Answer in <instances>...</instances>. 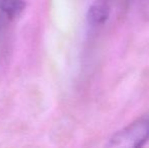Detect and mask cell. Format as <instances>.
<instances>
[{
	"instance_id": "cell-3",
	"label": "cell",
	"mask_w": 149,
	"mask_h": 148,
	"mask_svg": "<svg viewBox=\"0 0 149 148\" xmlns=\"http://www.w3.org/2000/svg\"><path fill=\"white\" fill-rule=\"evenodd\" d=\"M24 7L22 0H0V10L7 16L12 18Z\"/></svg>"
},
{
	"instance_id": "cell-2",
	"label": "cell",
	"mask_w": 149,
	"mask_h": 148,
	"mask_svg": "<svg viewBox=\"0 0 149 148\" xmlns=\"http://www.w3.org/2000/svg\"><path fill=\"white\" fill-rule=\"evenodd\" d=\"M110 2L109 0H95L90 5L87 12V20L92 26H102L110 15Z\"/></svg>"
},
{
	"instance_id": "cell-1",
	"label": "cell",
	"mask_w": 149,
	"mask_h": 148,
	"mask_svg": "<svg viewBox=\"0 0 149 148\" xmlns=\"http://www.w3.org/2000/svg\"><path fill=\"white\" fill-rule=\"evenodd\" d=\"M149 140V116L142 117L121 129L109 140L113 148L141 147Z\"/></svg>"
}]
</instances>
